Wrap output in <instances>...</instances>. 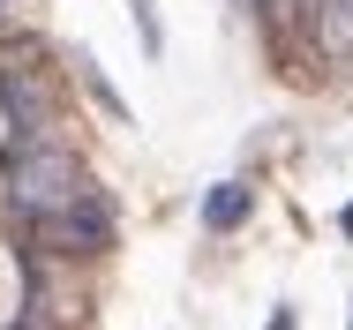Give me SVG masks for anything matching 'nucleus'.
<instances>
[{
    "label": "nucleus",
    "instance_id": "4",
    "mask_svg": "<svg viewBox=\"0 0 353 330\" xmlns=\"http://www.w3.org/2000/svg\"><path fill=\"white\" fill-rule=\"evenodd\" d=\"M308 15H316V45L331 61H353V0H308Z\"/></svg>",
    "mask_w": 353,
    "mask_h": 330
},
{
    "label": "nucleus",
    "instance_id": "5",
    "mask_svg": "<svg viewBox=\"0 0 353 330\" xmlns=\"http://www.w3.org/2000/svg\"><path fill=\"white\" fill-rule=\"evenodd\" d=\"M241 218H248V188H241V181H218L211 196H203V225H211V233H233Z\"/></svg>",
    "mask_w": 353,
    "mask_h": 330
},
{
    "label": "nucleus",
    "instance_id": "2",
    "mask_svg": "<svg viewBox=\"0 0 353 330\" xmlns=\"http://www.w3.org/2000/svg\"><path fill=\"white\" fill-rule=\"evenodd\" d=\"M38 233H46L53 256H98V248H113V203L98 196V188H83V196H68L61 210H46Z\"/></svg>",
    "mask_w": 353,
    "mask_h": 330
},
{
    "label": "nucleus",
    "instance_id": "6",
    "mask_svg": "<svg viewBox=\"0 0 353 330\" xmlns=\"http://www.w3.org/2000/svg\"><path fill=\"white\" fill-rule=\"evenodd\" d=\"M271 330H293V308H279V316H271Z\"/></svg>",
    "mask_w": 353,
    "mask_h": 330
},
{
    "label": "nucleus",
    "instance_id": "7",
    "mask_svg": "<svg viewBox=\"0 0 353 330\" xmlns=\"http://www.w3.org/2000/svg\"><path fill=\"white\" fill-rule=\"evenodd\" d=\"M346 233H353V203H346Z\"/></svg>",
    "mask_w": 353,
    "mask_h": 330
},
{
    "label": "nucleus",
    "instance_id": "3",
    "mask_svg": "<svg viewBox=\"0 0 353 330\" xmlns=\"http://www.w3.org/2000/svg\"><path fill=\"white\" fill-rule=\"evenodd\" d=\"M0 98H8L15 143H23V135H46V90H38L30 75H0Z\"/></svg>",
    "mask_w": 353,
    "mask_h": 330
},
{
    "label": "nucleus",
    "instance_id": "1",
    "mask_svg": "<svg viewBox=\"0 0 353 330\" xmlns=\"http://www.w3.org/2000/svg\"><path fill=\"white\" fill-rule=\"evenodd\" d=\"M90 181H83V165H75L68 143H53V135H23L15 150H8V203L23 210V218H46V210H61L68 196H83Z\"/></svg>",
    "mask_w": 353,
    "mask_h": 330
}]
</instances>
